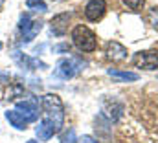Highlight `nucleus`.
<instances>
[{"instance_id":"1","label":"nucleus","mask_w":158,"mask_h":143,"mask_svg":"<svg viewBox=\"0 0 158 143\" xmlns=\"http://www.w3.org/2000/svg\"><path fill=\"white\" fill-rule=\"evenodd\" d=\"M42 108H44L46 119L52 121L57 130H61V127L64 123V108H63L61 99L55 94H46L42 97Z\"/></svg>"},{"instance_id":"2","label":"nucleus","mask_w":158,"mask_h":143,"mask_svg":"<svg viewBox=\"0 0 158 143\" xmlns=\"http://www.w3.org/2000/svg\"><path fill=\"white\" fill-rule=\"evenodd\" d=\"M86 66L85 61H81L77 57H68V59H61L55 66V75L61 79H72L76 73L83 70Z\"/></svg>"},{"instance_id":"3","label":"nucleus","mask_w":158,"mask_h":143,"mask_svg":"<svg viewBox=\"0 0 158 143\" xmlns=\"http://www.w3.org/2000/svg\"><path fill=\"white\" fill-rule=\"evenodd\" d=\"M72 39H74V44L81 51H94L96 50V35L86 26H76L72 31Z\"/></svg>"},{"instance_id":"4","label":"nucleus","mask_w":158,"mask_h":143,"mask_svg":"<svg viewBox=\"0 0 158 143\" xmlns=\"http://www.w3.org/2000/svg\"><path fill=\"white\" fill-rule=\"evenodd\" d=\"M19 30H20L22 40H24V42H30V40H33L35 35L42 30V22H39V20H31L30 15H22L20 24H19Z\"/></svg>"},{"instance_id":"5","label":"nucleus","mask_w":158,"mask_h":143,"mask_svg":"<svg viewBox=\"0 0 158 143\" xmlns=\"http://www.w3.org/2000/svg\"><path fill=\"white\" fill-rule=\"evenodd\" d=\"M134 66L143 68V70H155L158 68V50H147V51H140L134 55L132 59Z\"/></svg>"},{"instance_id":"6","label":"nucleus","mask_w":158,"mask_h":143,"mask_svg":"<svg viewBox=\"0 0 158 143\" xmlns=\"http://www.w3.org/2000/svg\"><path fill=\"white\" fill-rule=\"evenodd\" d=\"M17 110L28 119V123H33V121H37V117H39V105H37L35 99L19 101V103H17Z\"/></svg>"},{"instance_id":"7","label":"nucleus","mask_w":158,"mask_h":143,"mask_svg":"<svg viewBox=\"0 0 158 143\" xmlns=\"http://www.w3.org/2000/svg\"><path fill=\"white\" fill-rule=\"evenodd\" d=\"M105 9H107V4L105 0H90L85 7V17L92 22L99 20L103 15H105Z\"/></svg>"},{"instance_id":"8","label":"nucleus","mask_w":158,"mask_h":143,"mask_svg":"<svg viewBox=\"0 0 158 143\" xmlns=\"http://www.w3.org/2000/svg\"><path fill=\"white\" fill-rule=\"evenodd\" d=\"M70 18H72V15L70 13H61V15H57V17H53L52 18V33L57 37L64 35L66 33V30H68V22H70Z\"/></svg>"},{"instance_id":"9","label":"nucleus","mask_w":158,"mask_h":143,"mask_svg":"<svg viewBox=\"0 0 158 143\" xmlns=\"http://www.w3.org/2000/svg\"><path fill=\"white\" fill-rule=\"evenodd\" d=\"M57 132V129H55V125L52 123V121H48L46 117L39 121V125L35 127V134H37V138H39L40 141H46V140H50L53 134Z\"/></svg>"},{"instance_id":"10","label":"nucleus","mask_w":158,"mask_h":143,"mask_svg":"<svg viewBox=\"0 0 158 143\" xmlns=\"http://www.w3.org/2000/svg\"><path fill=\"white\" fill-rule=\"evenodd\" d=\"M107 55H109V59H112V61H121V59L127 57V50H125V46H121L119 42L112 40V42L107 44Z\"/></svg>"},{"instance_id":"11","label":"nucleus","mask_w":158,"mask_h":143,"mask_svg":"<svg viewBox=\"0 0 158 143\" xmlns=\"http://www.w3.org/2000/svg\"><path fill=\"white\" fill-rule=\"evenodd\" d=\"M6 119H7L15 129H19V130H24V129L28 127V119H26L19 110H7V112H6Z\"/></svg>"},{"instance_id":"12","label":"nucleus","mask_w":158,"mask_h":143,"mask_svg":"<svg viewBox=\"0 0 158 143\" xmlns=\"http://www.w3.org/2000/svg\"><path fill=\"white\" fill-rule=\"evenodd\" d=\"M13 57H15V61H17L22 68H28V70H35L37 66H39V68H46V64H44V63L33 61V59H30V57L22 55L20 51H15V53H13Z\"/></svg>"},{"instance_id":"13","label":"nucleus","mask_w":158,"mask_h":143,"mask_svg":"<svg viewBox=\"0 0 158 143\" xmlns=\"http://www.w3.org/2000/svg\"><path fill=\"white\" fill-rule=\"evenodd\" d=\"M109 75L114 77V79H119V81H138V73L118 70V68H110V70H109Z\"/></svg>"},{"instance_id":"14","label":"nucleus","mask_w":158,"mask_h":143,"mask_svg":"<svg viewBox=\"0 0 158 143\" xmlns=\"http://www.w3.org/2000/svg\"><path fill=\"white\" fill-rule=\"evenodd\" d=\"M26 6L33 11H40V13L48 11V6L44 4V0H26Z\"/></svg>"},{"instance_id":"15","label":"nucleus","mask_w":158,"mask_h":143,"mask_svg":"<svg viewBox=\"0 0 158 143\" xmlns=\"http://www.w3.org/2000/svg\"><path fill=\"white\" fill-rule=\"evenodd\" d=\"M149 22H151V26L158 30V7H151V11H149Z\"/></svg>"},{"instance_id":"16","label":"nucleus","mask_w":158,"mask_h":143,"mask_svg":"<svg viewBox=\"0 0 158 143\" xmlns=\"http://www.w3.org/2000/svg\"><path fill=\"white\" fill-rule=\"evenodd\" d=\"M123 4H125L129 9L136 11V9H140V7L143 6V0H123Z\"/></svg>"},{"instance_id":"17","label":"nucleus","mask_w":158,"mask_h":143,"mask_svg":"<svg viewBox=\"0 0 158 143\" xmlns=\"http://www.w3.org/2000/svg\"><path fill=\"white\" fill-rule=\"evenodd\" d=\"M61 143H77V141H76V132H74V129H70V130H68V134L63 138V141H61Z\"/></svg>"},{"instance_id":"18","label":"nucleus","mask_w":158,"mask_h":143,"mask_svg":"<svg viewBox=\"0 0 158 143\" xmlns=\"http://www.w3.org/2000/svg\"><path fill=\"white\" fill-rule=\"evenodd\" d=\"M77 143H96V141H94V140H92L90 136H83V138H81V140H79Z\"/></svg>"},{"instance_id":"19","label":"nucleus","mask_w":158,"mask_h":143,"mask_svg":"<svg viewBox=\"0 0 158 143\" xmlns=\"http://www.w3.org/2000/svg\"><path fill=\"white\" fill-rule=\"evenodd\" d=\"M7 79H9L7 73H0V81H7Z\"/></svg>"},{"instance_id":"20","label":"nucleus","mask_w":158,"mask_h":143,"mask_svg":"<svg viewBox=\"0 0 158 143\" xmlns=\"http://www.w3.org/2000/svg\"><path fill=\"white\" fill-rule=\"evenodd\" d=\"M26 143H39V141H35V140H30V141H26Z\"/></svg>"},{"instance_id":"21","label":"nucleus","mask_w":158,"mask_h":143,"mask_svg":"<svg viewBox=\"0 0 158 143\" xmlns=\"http://www.w3.org/2000/svg\"><path fill=\"white\" fill-rule=\"evenodd\" d=\"M0 48H2V44H0Z\"/></svg>"}]
</instances>
